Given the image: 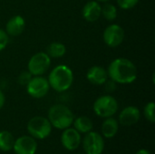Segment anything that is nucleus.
<instances>
[{
    "label": "nucleus",
    "instance_id": "26",
    "mask_svg": "<svg viewBox=\"0 0 155 154\" xmlns=\"http://www.w3.org/2000/svg\"><path fill=\"white\" fill-rule=\"evenodd\" d=\"M5 103V94H4L3 91L0 89V110L4 107Z\"/></svg>",
    "mask_w": 155,
    "mask_h": 154
},
{
    "label": "nucleus",
    "instance_id": "2",
    "mask_svg": "<svg viewBox=\"0 0 155 154\" xmlns=\"http://www.w3.org/2000/svg\"><path fill=\"white\" fill-rule=\"evenodd\" d=\"M50 88H53L58 93L67 91L74 83V74L71 68L65 64L55 66L48 76Z\"/></svg>",
    "mask_w": 155,
    "mask_h": 154
},
{
    "label": "nucleus",
    "instance_id": "21",
    "mask_svg": "<svg viewBox=\"0 0 155 154\" xmlns=\"http://www.w3.org/2000/svg\"><path fill=\"white\" fill-rule=\"evenodd\" d=\"M154 108V103H153V102H150V103H148L145 105L144 110H143V113H144V116H145L146 120L149 121V122L152 123H153L155 122Z\"/></svg>",
    "mask_w": 155,
    "mask_h": 154
},
{
    "label": "nucleus",
    "instance_id": "9",
    "mask_svg": "<svg viewBox=\"0 0 155 154\" xmlns=\"http://www.w3.org/2000/svg\"><path fill=\"white\" fill-rule=\"evenodd\" d=\"M83 148L86 154H102L104 149V141L96 132H89L83 140Z\"/></svg>",
    "mask_w": 155,
    "mask_h": 154
},
{
    "label": "nucleus",
    "instance_id": "13",
    "mask_svg": "<svg viewBox=\"0 0 155 154\" xmlns=\"http://www.w3.org/2000/svg\"><path fill=\"white\" fill-rule=\"evenodd\" d=\"M86 78L91 84L94 85H104L108 80L107 70H105L103 66L94 65L88 69Z\"/></svg>",
    "mask_w": 155,
    "mask_h": 154
},
{
    "label": "nucleus",
    "instance_id": "27",
    "mask_svg": "<svg viewBox=\"0 0 155 154\" xmlns=\"http://www.w3.org/2000/svg\"><path fill=\"white\" fill-rule=\"evenodd\" d=\"M136 154H151V152H149V151H147V150H145V149H142V150H139Z\"/></svg>",
    "mask_w": 155,
    "mask_h": 154
},
{
    "label": "nucleus",
    "instance_id": "10",
    "mask_svg": "<svg viewBox=\"0 0 155 154\" xmlns=\"http://www.w3.org/2000/svg\"><path fill=\"white\" fill-rule=\"evenodd\" d=\"M13 149L15 154H35L37 143L32 136H21L15 141Z\"/></svg>",
    "mask_w": 155,
    "mask_h": 154
},
{
    "label": "nucleus",
    "instance_id": "6",
    "mask_svg": "<svg viewBox=\"0 0 155 154\" xmlns=\"http://www.w3.org/2000/svg\"><path fill=\"white\" fill-rule=\"evenodd\" d=\"M51 65V58L45 52L35 54L28 61L27 68L33 76H40L46 73Z\"/></svg>",
    "mask_w": 155,
    "mask_h": 154
},
{
    "label": "nucleus",
    "instance_id": "11",
    "mask_svg": "<svg viewBox=\"0 0 155 154\" xmlns=\"http://www.w3.org/2000/svg\"><path fill=\"white\" fill-rule=\"evenodd\" d=\"M61 143L68 151L76 150L81 143V135L74 128H66L61 135Z\"/></svg>",
    "mask_w": 155,
    "mask_h": 154
},
{
    "label": "nucleus",
    "instance_id": "4",
    "mask_svg": "<svg viewBox=\"0 0 155 154\" xmlns=\"http://www.w3.org/2000/svg\"><path fill=\"white\" fill-rule=\"evenodd\" d=\"M119 109L117 100L109 94L102 95L97 98L94 103V113L101 118H108L114 116Z\"/></svg>",
    "mask_w": 155,
    "mask_h": 154
},
{
    "label": "nucleus",
    "instance_id": "5",
    "mask_svg": "<svg viewBox=\"0 0 155 154\" xmlns=\"http://www.w3.org/2000/svg\"><path fill=\"white\" fill-rule=\"evenodd\" d=\"M27 131L33 138L44 140L51 134L52 124L45 117L35 116L28 122Z\"/></svg>",
    "mask_w": 155,
    "mask_h": 154
},
{
    "label": "nucleus",
    "instance_id": "1",
    "mask_svg": "<svg viewBox=\"0 0 155 154\" xmlns=\"http://www.w3.org/2000/svg\"><path fill=\"white\" fill-rule=\"evenodd\" d=\"M108 77L119 84H129L137 79V68L129 59L116 58L109 64Z\"/></svg>",
    "mask_w": 155,
    "mask_h": 154
},
{
    "label": "nucleus",
    "instance_id": "17",
    "mask_svg": "<svg viewBox=\"0 0 155 154\" xmlns=\"http://www.w3.org/2000/svg\"><path fill=\"white\" fill-rule=\"evenodd\" d=\"M73 123L74 129L81 133H87L91 132L94 127L92 120L87 116H80L74 120Z\"/></svg>",
    "mask_w": 155,
    "mask_h": 154
},
{
    "label": "nucleus",
    "instance_id": "16",
    "mask_svg": "<svg viewBox=\"0 0 155 154\" xmlns=\"http://www.w3.org/2000/svg\"><path fill=\"white\" fill-rule=\"evenodd\" d=\"M119 130V123L118 121L113 117H108L102 124V133L103 136L111 139L114 138Z\"/></svg>",
    "mask_w": 155,
    "mask_h": 154
},
{
    "label": "nucleus",
    "instance_id": "14",
    "mask_svg": "<svg viewBox=\"0 0 155 154\" xmlns=\"http://www.w3.org/2000/svg\"><path fill=\"white\" fill-rule=\"evenodd\" d=\"M102 6L97 1H88L83 7L82 15L89 23H94L101 17Z\"/></svg>",
    "mask_w": 155,
    "mask_h": 154
},
{
    "label": "nucleus",
    "instance_id": "7",
    "mask_svg": "<svg viewBox=\"0 0 155 154\" xmlns=\"http://www.w3.org/2000/svg\"><path fill=\"white\" fill-rule=\"evenodd\" d=\"M125 37L124 28L116 24L108 25L103 34V38L105 44L109 47L114 48L122 44Z\"/></svg>",
    "mask_w": 155,
    "mask_h": 154
},
{
    "label": "nucleus",
    "instance_id": "23",
    "mask_svg": "<svg viewBox=\"0 0 155 154\" xmlns=\"http://www.w3.org/2000/svg\"><path fill=\"white\" fill-rule=\"evenodd\" d=\"M33 75L30 74L29 71H23L17 77V82L22 86H26L30 80L32 79Z\"/></svg>",
    "mask_w": 155,
    "mask_h": 154
},
{
    "label": "nucleus",
    "instance_id": "20",
    "mask_svg": "<svg viewBox=\"0 0 155 154\" xmlns=\"http://www.w3.org/2000/svg\"><path fill=\"white\" fill-rule=\"evenodd\" d=\"M101 16H104L108 21H114L117 17V8L114 5L106 3L102 6Z\"/></svg>",
    "mask_w": 155,
    "mask_h": 154
},
{
    "label": "nucleus",
    "instance_id": "25",
    "mask_svg": "<svg viewBox=\"0 0 155 154\" xmlns=\"http://www.w3.org/2000/svg\"><path fill=\"white\" fill-rule=\"evenodd\" d=\"M104 85L106 86V90L109 91V92H114L115 90V87H116V83L114 82L113 80H107L104 84Z\"/></svg>",
    "mask_w": 155,
    "mask_h": 154
},
{
    "label": "nucleus",
    "instance_id": "3",
    "mask_svg": "<svg viewBox=\"0 0 155 154\" xmlns=\"http://www.w3.org/2000/svg\"><path fill=\"white\" fill-rule=\"evenodd\" d=\"M48 120L52 126L58 130L69 128L74 120L73 112L64 104H55L48 111Z\"/></svg>",
    "mask_w": 155,
    "mask_h": 154
},
{
    "label": "nucleus",
    "instance_id": "24",
    "mask_svg": "<svg viewBox=\"0 0 155 154\" xmlns=\"http://www.w3.org/2000/svg\"><path fill=\"white\" fill-rule=\"evenodd\" d=\"M9 42V35L6 34L5 30L0 28V52L3 51Z\"/></svg>",
    "mask_w": 155,
    "mask_h": 154
},
{
    "label": "nucleus",
    "instance_id": "15",
    "mask_svg": "<svg viewBox=\"0 0 155 154\" xmlns=\"http://www.w3.org/2000/svg\"><path fill=\"white\" fill-rule=\"evenodd\" d=\"M25 27V20L22 15H14L11 17L5 25V32L9 36L20 35Z\"/></svg>",
    "mask_w": 155,
    "mask_h": 154
},
{
    "label": "nucleus",
    "instance_id": "12",
    "mask_svg": "<svg viewBox=\"0 0 155 154\" xmlns=\"http://www.w3.org/2000/svg\"><path fill=\"white\" fill-rule=\"evenodd\" d=\"M141 118L140 110L135 106L125 107L119 114V123L124 126H132L139 122Z\"/></svg>",
    "mask_w": 155,
    "mask_h": 154
},
{
    "label": "nucleus",
    "instance_id": "8",
    "mask_svg": "<svg viewBox=\"0 0 155 154\" xmlns=\"http://www.w3.org/2000/svg\"><path fill=\"white\" fill-rule=\"evenodd\" d=\"M50 90V85L48 80L42 75L34 76L26 85L27 93L35 99H40L45 97Z\"/></svg>",
    "mask_w": 155,
    "mask_h": 154
},
{
    "label": "nucleus",
    "instance_id": "18",
    "mask_svg": "<svg viewBox=\"0 0 155 154\" xmlns=\"http://www.w3.org/2000/svg\"><path fill=\"white\" fill-rule=\"evenodd\" d=\"M66 53V47L63 43L53 42L46 48V54L50 58H61Z\"/></svg>",
    "mask_w": 155,
    "mask_h": 154
},
{
    "label": "nucleus",
    "instance_id": "19",
    "mask_svg": "<svg viewBox=\"0 0 155 154\" xmlns=\"http://www.w3.org/2000/svg\"><path fill=\"white\" fill-rule=\"evenodd\" d=\"M15 139L11 133L7 131L0 132V150L2 152H9L13 149Z\"/></svg>",
    "mask_w": 155,
    "mask_h": 154
},
{
    "label": "nucleus",
    "instance_id": "29",
    "mask_svg": "<svg viewBox=\"0 0 155 154\" xmlns=\"http://www.w3.org/2000/svg\"><path fill=\"white\" fill-rule=\"evenodd\" d=\"M78 154H81V153H78Z\"/></svg>",
    "mask_w": 155,
    "mask_h": 154
},
{
    "label": "nucleus",
    "instance_id": "22",
    "mask_svg": "<svg viewBox=\"0 0 155 154\" xmlns=\"http://www.w3.org/2000/svg\"><path fill=\"white\" fill-rule=\"evenodd\" d=\"M140 0H117V5L124 10H130L134 8Z\"/></svg>",
    "mask_w": 155,
    "mask_h": 154
},
{
    "label": "nucleus",
    "instance_id": "28",
    "mask_svg": "<svg viewBox=\"0 0 155 154\" xmlns=\"http://www.w3.org/2000/svg\"><path fill=\"white\" fill-rule=\"evenodd\" d=\"M98 1H101V2H108L110 0H98Z\"/></svg>",
    "mask_w": 155,
    "mask_h": 154
}]
</instances>
